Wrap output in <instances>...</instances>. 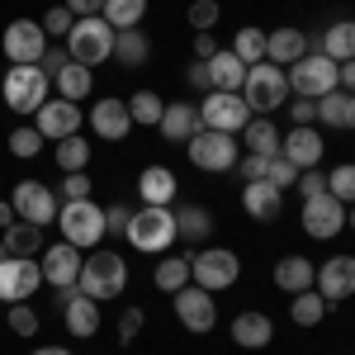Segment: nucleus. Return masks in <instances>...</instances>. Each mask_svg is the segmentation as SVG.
Segmentation results:
<instances>
[{
	"label": "nucleus",
	"mask_w": 355,
	"mask_h": 355,
	"mask_svg": "<svg viewBox=\"0 0 355 355\" xmlns=\"http://www.w3.org/2000/svg\"><path fill=\"white\" fill-rule=\"evenodd\" d=\"M214 53H218V38L214 33H194V62H209Z\"/></svg>",
	"instance_id": "4d7b16f0"
},
{
	"label": "nucleus",
	"mask_w": 355,
	"mask_h": 355,
	"mask_svg": "<svg viewBox=\"0 0 355 355\" xmlns=\"http://www.w3.org/2000/svg\"><path fill=\"white\" fill-rule=\"evenodd\" d=\"M15 223H19L15 204H10V199H0V232H5V227H15Z\"/></svg>",
	"instance_id": "680f3d73"
},
{
	"label": "nucleus",
	"mask_w": 355,
	"mask_h": 355,
	"mask_svg": "<svg viewBox=\"0 0 355 355\" xmlns=\"http://www.w3.org/2000/svg\"><path fill=\"white\" fill-rule=\"evenodd\" d=\"M242 209H246L256 223H275L279 214H284V190H275L270 180H246Z\"/></svg>",
	"instance_id": "4be33fe9"
},
{
	"label": "nucleus",
	"mask_w": 355,
	"mask_h": 355,
	"mask_svg": "<svg viewBox=\"0 0 355 355\" xmlns=\"http://www.w3.org/2000/svg\"><path fill=\"white\" fill-rule=\"evenodd\" d=\"M123 237H128L137 251H152V256H157V251H171V242L180 237V232H175V209H166V204H142Z\"/></svg>",
	"instance_id": "20e7f679"
},
{
	"label": "nucleus",
	"mask_w": 355,
	"mask_h": 355,
	"mask_svg": "<svg viewBox=\"0 0 355 355\" xmlns=\"http://www.w3.org/2000/svg\"><path fill=\"white\" fill-rule=\"evenodd\" d=\"M242 147H246V152H256V157H279V128H275L270 119L256 114V119L242 128Z\"/></svg>",
	"instance_id": "72a5a7b5"
},
{
	"label": "nucleus",
	"mask_w": 355,
	"mask_h": 355,
	"mask_svg": "<svg viewBox=\"0 0 355 355\" xmlns=\"http://www.w3.org/2000/svg\"><path fill=\"white\" fill-rule=\"evenodd\" d=\"M38 24H43V33H48V38H67V33H71V24H76V15H71L67 5H53Z\"/></svg>",
	"instance_id": "a18cd8bd"
},
{
	"label": "nucleus",
	"mask_w": 355,
	"mask_h": 355,
	"mask_svg": "<svg viewBox=\"0 0 355 355\" xmlns=\"http://www.w3.org/2000/svg\"><path fill=\"white\" fill-rule=\"evenodd\" d=\"M142 15H147V0H105V10H100V19L110 28H137Z\"/></svg>",
	"instance_id": "e433bc0d"
},
{
	"label": "nucleus",
	"mask_w": 355,
	"mask_h": 355,
	"mask_svg": "<svg viewBox=\"0 0 355 355\" xmlns=\"http://www.w3.org/2000/svg\"><path fill=\"white\" fill-rule=\"evenodd\" d=\"M318 119L327 128H355V95H346L341 85L327 90V95H318Z\"/></svg>",
	"instance_id": "c756f323"
},
{
	"label": "nucleus",
	"mask_w": 355,
	"mask_h": 355,
	"mask_svg": "<svg viewBox=\"0 0 355 355\" xmlns=\"http://www.w3.org/2000/svg\"><path fill=\"white\" fill-rule=\"evenodd\" d=\"M327 194H331V199H341L346 209L355 204V162H341L336 171H327Z\"/></svg>",
	"instance_id": "79ce46f5"
},
{
	"label": "nucleus",
	"mask_w": 355,
	"mask_h": 355,
	"mask_svg": "<svg viewBox=\"0 0 355 355\" xmlns=\"http://www.w3.org/2000/svg\"><path fill=\"white\" fill-rule=\"evenodd\" d=\"M53 81H57V95H62V100H71V105H81L85 95L95 90V71H90V67H81V62H67V67L57 71Z\"/></svg>",
	"instance_id": "2f4dec72"
},
{
	"label": "nucleus",
	"mask_w": 355,
	"mask_h": 355,
	"mask_svg": "<svg viewBox=\"0 0 355 355\" xmlns=\"http://www.w3.org/2000/svg\"><path fill=\"white\" fill-rule=\"evenodd\" d=\"M137 194H142V204H166V209H171V199H175V175H171L166 166H147V171L137 175Z\"/></svg>",
	"instance_id": "473e14b6"
},
{
	"label": "nucleus",
	"mask_w": 355,
	"mask_h": 355,
	"mask_svg": "<svg viewBox=\"0 0 355 355\" xmlns=\"http://www.w3.org/2000/svg\"><path fill=\"white\" fill-rule=\"evenodd\" d=\"M90 128L105 137V142H123L128 128H133V114H128V100H100L95 110H90Z\"/></svg>",
	"instance_id": "412c9836"
},
{
	"label": "nucleus",
	"mask_w": 355,
	"mask_h": 355,
	"mask_svg": "<svg viewBox=\"0 0 355 355\" xmlns=\"http://www.w3.org/2000/svg\"><path fill=\"white\" fill-rule=\"evenodd\" d=\"M128 223H133V209H128V204H110V209H105V227H110L114 237H123Z\"/></svg>",
	"instance_id": "3c124183"
},
{
	"label": "nucleus",
	"mask_w": 355,
	"mask_h": 355,
	"mask_svg": "<svg viewBox=\"0 0 355 355\" xmlns=\"http://www.w3.org/2000/svg\"><path fill=\"white\" fill-rule=\"evenodd\" d=\"M318 53H327L331 62H351L355 57V19L331 24L327 33H322V43H318Z\"/></svg>",
	"instance_id": "f704fd0d"
},
{
	"label": "nucleus",
	"mask_w": 355,
	"mask_h": 355,
	"mask_svg": "<svg viewBox=\"0 0 355 355\" xmlns=\"http://www.w3.org/2000/svg\"><path fill=\"white\" fill-rule=\"evenodd\" d=\"M28 355H71L67 346H38V351H28Z\"/></svg>",
	"instance_id": "e2e57ef3"
},
{
	"label": "nucleus",
	"mask_w": 355,
	"mask_h": 355,
	"mask_svg": "<svg viewBox=\"0 0 355 355\" xmlns=\"http://www.w3.org/2000/svg\"><path fill=\"white\" fill-rule=\"evenodd\" d=\"M62 48L71 53V62H81V67H100V62H110V57H114V28L105 24L100 15L76 19L71 33L62 38Z\"/></svg>",
	"instance_id": "39448f33"
},
{
	"label": "nucleus",
	"mask_w": 355,
	"mask_h": 355,
	"mask_svg": "<svg viewBox=\"0 0 355 355\" xmlns=\"http://www.w3.org/2000/svg\"><path fill=\"white\" fill-rule=\"evenodd\" d=\"M10 204H15V214L24 223H38V227L57 223V194L48 190L43 180H19L15 194H10Z\"/></svg>",
	"instance_id": "dca6fc26"
},
{
	"label": "nucleus",
	"mask_w": 355,
	"mask_h": 355,
	"mask_svg": "<svg viewBox=\"0 0 355 355\" xmlns=\"http://www.w3.org/2000/svg\"><path fill=\"white\" fill-rule=\"evenodd\" d=\"M43 284V266L33 256H0V303H28Z\"/></svg>",
	"instance_id": "9b49d317"
},
{
	"label": "nucleus",
	"mask_w": 355,
	"mask_h": 355,
	"mask_svg": "<svg viewBox=\"0 0 355 355\" xmlns=\"http://www.w3.org/2000/svg\"><path fill=\"white\" fill-rule=\"evenodd\" d=\"M175 232L190 246L209 242V237H214V214H209L204 204H180V209H175Z\"/></svg>",
	"instance_id": "c85d7f7f"
},
{
	"label": "nucleus",
	"mask_w": 355,
	"mask_h": 355,
	"mask_svg": "<svg viewBox=\"0 0 355 355\" xmlns=\"http://www.w3.org/2000/svg\"><path fill=\"white\" fill-rule=\"evenodd\" d=\"M232 341L242 346V351H266L270 346V336H275V322L266 318V313H256V308H246V313H237L232 318Z\"/></svg>",
	"instance_id": "b1692460"
},
{
	"label": "nucleus",
	"mask_w": 355,
	"mask_h": 355,
	"mask_svg": "<svg viewBox=\"0 0 355 355\" xmlns=\"http://www.w3.org/2000/svg\"><path fill=\"white\" fill-rule=\"evenodd\" d=\"M5 327L15 331V336H33V331H38V313H33L28 303H10V313H5Z\"/></svg>",
	"instance_id": "c03bdc74"
},
{
	"label": "nucleus",
	"mask_w": 355,
	"mask_h": 355,
	"mask_svg": "<svg viewBox=\"0 0 355 355\" xmlns=\"http://www.w3.org/2000/svg\"><path fill=\"white\" fill-rule=\"evenodd\" d=\"M185 152L199 171H237V162H242V142L232 133H214V128H199L185 142Z\"/></svg>",
	"instance_id": "6e6552de"
},
{
	"label": "nucleus",
	"mask_w": 355,
	"mask_h": 355,
	"mask_svg": "<svg viewBox=\"0 0 355 355\" xmlns=\"http://www.w3.org/2000/svg\"><path fill=\"white\" fill-rule=\"evenodd\" d=\"M185 76H190V90H204V95L214 90V81H209V67H204V62H194V67L185 71Z\"/></svg>",
	"instance_id": "bf43d9fd"
},
{
	"label": "nucleus",
	"mask_w": 355,
	"mask_h": 355,
	"mask_svg": "<svg viewBox=\"0 0 355 355\" xmlns=\"http://www.w3.org/2000/svg\"><path fill=\"white\" fill-rule=\"evenodd\" d=\"M346 223H351V227H355V204H351V209H346Z\"/></svg>",
	"instance_id": "0e129e2a"
},
{
	"label": "nucleus",
	"mask_w": 355,
	"mask_h": 355,
	"mask_svg": "<svg viewBox=\"0 0 355 355\" xmlns=\"http://www.w3.org/2000/svg\"><path fill=\"white\" fill-rule=\"evenodd\" d=\"M48 76L38 67H10L5 81H0V95L15 114H38V105H48Z\"/></svg>",
	"instance_id": "1a4fd4ad"
},
{
	"label": "nucleus",
	"mask_w": 355,
	"mask_h": 355,
	"mask_svg": "<svg viewBox=\"0 0 355 355\" xmlns=\"http://www.w3.org/2000/svg\"><path fill=\"white\" fill-rule=\"evenodd\" d=\"M251 119H256V114L246 110V100L237 95V90H209L204 105H199V123L214 128V133H232L237 137Z\"/></svg>",
	"instance_id": "9d476101"
},
{
	"label": "nucleus",
	"mask_w": 355,
	"mask_h": 355,
	"mask_svg": "<svg viewBox=\"0 0 355 355\" xmlns=\"http://www.w3.org/2000/svg\"><path fill=\"white\" fill-rule=\"evenodd\" d=\"M81 246H71V242H57V246H43V284H53L57 294L62 289H76V279H81Z\"/></svg>",
	"instance_id": "2eb2a0df"
},
{
	"label": "nucleus",
	"mask_w": 355,
	"mask_h": 355,
	"mask_svg": "<svg viewBox=\"0 0 355 355\" xmlns=\"http://www.w3.org/2000/svg\"><path fill=\"white\" fill-rule=\"evenodd\" d=\"M57 303H62V322H67V331H71L76 341H90V336L100 331V303L85 299L81 289H62Z\"/></svg>",
	"instance_id": "a211bd4d"
},
{
	"label": "nucleus",
	"mask_w": 355,
	"mask_h": 355,
	"mask_svg": "<svg viewBox=\"0 0 355 355\" xmlns=\"http://www.w3.org/2000/svg\"><path fill=\"white\" fill-rule=\"evenodd\" d=\"M62 5H67L76 19H90V15H100V10H105V0H62Z\"/></svg>",
	"instance_id": "13d9d810"
},
{
	"label": "nucleus",
	"mask_w": 355,
	"mask_h": 355,
	"mask_svg": "<svg viewBox=\"0 0 355 355\" xmlns=\"http://www.w3.org/2000/svg\"><path fill=\"white\" fill-rule=\"evenodd\" d=\"M303 53H313L303 28H270L266 33V62H275V67H294Z\"/></svg>",
	"instance_id": "5701e85b"
},
{
	"label": "nucleus",
	"mask_w": 355,
	"mask_h": 355,
	"mask_svg": "<svg viewBox=\"0 0 355 355\" xmlns=\"http://www.w3.org/2000/svg\"><path fill=\"white\" fill-rule=\"evenodd\" d=\"M76 289H81L85 299H95V303L119 299V294L128 289V261H123L119 251H90V256L81 261Z\"/></svg>",
	"instance_id": "f257e3e1"
},
{
	"label": "nucleus",
	"mask_w": 355,
	"mask_h": 355,
	"mask_svg": "<svg viewBox=\"0 0 355 355\" xmlns=\"http://www.w3.org/2000/svg\"><path fill=\"white\" fill-rule=\"evenodd\" d=\"M0 256H5V251H0Z\"/></svg>",
	"instance_id": "69168bd1"
},
{
	"label": "nucleus",
	"mask_w": 355,
	"mask_h": 355,
	"mask_svg": "<svg viewBox=\"0 0 355 355\" xmlns=\"http://www.w3.org/2000/svg\"><path fill=\"white\" fill-rule=\"evenodd\" d=\"M313 289L322 294L327 303H341L355 294V256H327L322 266H318V279H313Z\"/></svg>",
	"instance_id": "6ab92c4d"
},
{
	"label": "nucleus",
	"mask_w": 355,
	"mask_h": 355,
	"mask_svg": "<svg viewBox=\"0 0 355 355\" xmlns=\"http://www.w3.org/2000/svg\"><path fill=\"white\" fill-rule=\"evenodd\" d=\"M38 147H43V133H38L33 123H24V128H15V133H10V152H15L19 162L38 157Z\"/></svg>",
	"instance_id": "37998d69"
},
{
	"label": "nucleus",
	"mask_w": 355,
	"mask_h": 355,
	"mask_svg": "<svg viewBox=\"0 0 355 355\" xmlns=\"http://www.w3.org/2000/svg\"><path fill=\"white\" fill-rule=\"evenodd\" d=\"M266 166H270V157H256V152H246L242 162H237V171H242V180H266Z\"/></svg>",
	"instance_id": "6e6d98bb"
},
{
	"label": "nucleus",
	"mask_w": 355,
	"mask_h": 355,
	"mask_svg": "<svg viewBox=\"0 0 355 355\" xmlns=\"http://www.w3.org/2000/svg\"><path fill=\"white\" fill-rule=\"evenodd\" d=\"M209 67V81H214V90H237L242 95V81H246V62L232 48H218V53L204 62Z\"/></svg>",
	"instance_id": "a878e982"
},
{
	"label": "nucleus",
	"mask_w": 355,
	"mask_h": 355,
	"mask_svg": "<svg viewBox=\"0 0 355 355\" xmlns=\"http://www.w3.org/2000/svg\"><path fill=\"white\" fill-rule=\"evenodd\" d=\"M157 128H162L166 142H180V147H185V142L204 128V123H199V105H190V100L166 105V114H162V123H157Z\"/></svg>",
	"instance_id": "393cba45"
},
{
	"label": "nucleus",
	"mask_w": 355,
	"mask_h": 355,
	"mask_svg": "<svg viewBox=\"0 0 355 355\" xmlns=\"http://www.w3.org/2000/svg\"><path fill=\"white\" fill-rule=\"evenodd\" d=\"M289 119H294V128H313L318 123V100H303L299 95V105H289Z\"/></svg>",
	"instance_id": "5fc2aeb1"
},
{
	"label": "nucleus",
	"mask_w": 355,
	"mask_h": 355,
	"mask_svg": "<svg viewBox=\"0 0 355 355\" xmlns=\"http://www.w3.org/2000/svg\"><path fill=\"white\" fill-rule=\"evenodd\" d=\"M341 227H346V204H341V199H331V194L303 199V232H308L313 242H331Z\"/></svg>",
	"instance_id": "4468645a"
},
{
	"label": "nucleus",
	"mask_w": 355,
	"mask_h": 355,
	"mask_svg": "<svg viewBox=\"0 0 355 355\" xmlns=\"http://www.w3.org/2000/svg\"><path fill=\"white\" fill-rule=\"evenodd\" d=\"M0 48L10 57V67H38V57L48 53V33H43L38 19H15V24L5 28Z\"/></svg>",
	"instance_id": "f8f14e48"
},
{
	"label": "nucleus",
	"mask_w": 355,
	"mask_h": 355,
	"mask_svg": "<svg viewBox=\"0 0 355 355\" xmlns=\"http://www.w3.org/2000/svg\"><path fill=\"white\" fill-rule=\"evenodd\" d=\"M128 114H133V123H142V128H157L162 114H166V100L157 90H137L133 100H128Z\"/></svg>",
	"instance_id": "58836bf2"
},
{
	"label": "nucleus",
	"mask_w": 355,
	"mask_h": 355,
	"mask_svg": "<svg viewBox=\"0 0 355 355\" xmlns=\"http://www.w3.org/2000/svg\"><path fill=\"white\" fill-rule=\"evenodd\" d=\"M313 279H318V266H313L308 256H284V261L275 266V284H279L284 294H303V289H313Z\"/></svg>",
	"instance_id": "cd10ccee"
},
{
	"label": "nucleus",
	"mask_w": 355,
	"mask_h": 355,
	"mask_svg": "<svg viewBox=\"0 0 355 355\" xmlns=\"http://www.w3.org/2000/svg\"><path fill=\"white\" fill-rule=\"evenodd\" d=\"M341 90L355 95V57H351V62H341Z\"/></svg>",
	"instance_id": "052dcab7"
},
{
	"label": "nucleus",
	"mask_w": 355,
	"mask_h": 355,
	"mask_svg": "<svg viewBox=\"0 0 355 355\" xmlns=\"http://www.w3.org/2000/svg\"><path fill=\"white\" fill-rule=\"evenodd\" d=\"M232 53L242 57L246 67L266 62V28H237V38H232Z\"/></svg>",
	"instance_id": "a19ab883"
},
{
	"label": "nucleus",
	"mask_w": 355,
	"mask_h": 355,
	"mask_svg": "<svg viewBox=\"0 0 355 355\" xmlns=\"http://www.w3.org/2000/svg\"><path fill=\"white\" fill-rule=\"evenodd\" d=\"M38 123V133H43V142H62V137H76L81 133V105H71V100H48V105H38V114H33Z\"/></svg>",
	"instance_id": "f3484780"
},
{
	"label": "nucleus",
	"mask_w": 355,
	"mask_h": 355,
	"mask_svg": "<svg viewBox=\"0 0 355 355\" xmlns=\"http://www.w3.org/2000/svg\"><path fill=\"white\" fill-rule=\"evenodd\" d=\"M237 275H242V256H237V251H227V246H204V251L190 261V284L209 289V294L232 289V284H237Z\"/></svg>",
	"instance_id": "0eeeda50"
},
{
	"label": "nucleus",
	"mask_w": 355,
	"mask_h": 355,
	"mask_svg": "<svg viewBox=\"0 0 355 355\" xmlns=\"http://www.w3.org/2000/svg\"><path fill=\"white\" fill-rule=\"evenodd\" d=\"M57 166H62L67 175H71V171H85V166H90V142H85L81 133L62 137V142H57Z\"/></svg>",
	"instance_id": "ea45409f"
},
{
	"label": "nucleus",
	"mask_w": 355,
	"mask_h": 355,
	"mask_svg": "<svg viewBox=\"0 0 355 355\" xmlns=\"http://www.w3.org/2000/svg\"><path fill=\"white\" fill-rule=\"evenodd\" d=\"M57 227H62V242L81 246V251H95L105 242V209L95 199H76V204H62L57 209Z\"/></svg>",
	"instance_id": "7ed1b4c3"
},
{
	"label": "nucleus",
	"mask_w": 355,
	"mask_h": 355,
	"mask_svg": "<svg viewBox=\"0 0 355 355\" xmlns=\"http://www.w3.org/2000/svg\"><path fill=\"white\" fill-rule=\"evenodd\" d=\"M152 57V43L142 28H114V62L119 67H142Z\"/></svg>",
	"instance_id": "7c9ffc66"
},
{
	"label": "nucleus",
	"mask_w": 355,
	"mask_h": 355,
	"mask_svg": "<svg viewBox=\"0 0 355 355\" xmlns=\"http://www.w3.org/2000/svg\"><path fill=\"white\" fill-rule=\"evenodd\" d=\"M322 152H327V142H322L318 128H294V133L279 137V157L294 171H313V166L322 162Z\"/></svg>",
	"instance_id": "aec40b11"
},
{
	"label": "nucleus",
	"mask_w": 355,
	"mask_h": 355,
	"mask_svg": "<svg viewBox=\"0 0 355 355\" xmlns=\"http://www.w3.org/2000/svg\"><path fill=\"white\" fill-rule=\"evenodd\" d=\"M294 185H299L303 199H313V194H327V175L313 166V171H299V180H294Z\"/></svg>",
	"instance_id": "8fccbe9b"
},
{
	"label": "nucleus",
	"mask_w": 355,
	"mask_h": 355,
	"mask_svg": "<svg viewBox=\"0 0 355 355\" xmlns=\"http://www.w3.org/2000/svg\"><path fill=\"white\" fill-rule=\"evenodd\" d=\"M62 199H67V204H76V199H90V175H85V171H71V175L62 180Z\"/></svg>",
	"instance_id": "09e8293b"
},
{
	"label": "nucleus",
	"mask_w": 355,
	"mask_h": 355,
	"mask_svg": "<svg viewBox=\"0 0 355 355\" xmlns=\"http://www.w3.org/2000/svg\"><path fill=\"white\" fill-rule=\"evenodd\" d=\"M289 318H294L299 327H318V322L327 318V299H322L318 289H303V294H294V303H289Z\"/></svg>",
	"instance_id": "4c0bfd02"
},
{
	"label": "nucleus",
	"mask_w": 355,
	"mask_h": 355,
	"mask_svg": "<svg viewBox=\"0 0 355 355\" xmlns=\"http://www.w3.org/2000/svg\"><path fill=\"white\" fill-rule=\"evenodd\" d=\"M218 24V0H194L190 5V28L194 33H209Z\"/></svg>",
	"instance_id": "49530a36"
},
{
	"label": "nucleus",
	"mask_w": 355,
	"mask_h": 355,
	"mask_svg": "<svg viewBox=\"0 0 355 355\" xmlns=\"http://www.w3.org/2000/svg\"><path fill=\"white\" fill-rule=\"evenodd\" d=\"M152 279H157V289H162V294L185 289V284H190V256H162V266L152 270Z\"/></svg>",
	"instance_id": "c9c22d12"
},
{
	"label": "nucleus",
	"mask_w": 355,
	"mask_h": 355,
	"mask_svg": "<svg viewBox=\"0 0 355 355\" xmlns=\"http://www.w3.org/2000/svg\"><path fill=\"white\" fill-rule=\"evenodd\" d=\"M242 100H246V110H251V114L270 119V110H279V105L289 100V71L275 67V62H256V67H246Z\"/></svg>",
	"instance_id": "f03ea898"
},
{
	"label": "nucleus",
	"mask_w": 355,
	"mask_h": 355,
	"mask_svg": "<svg viewBox=\"0 0 355 355\" xmlns=\"http://www.w3.org/2000/svg\"><path fill=\"white\" fill-rule=\"evenodd\" d=\"M142 331V308H123L119 313V341H137Z\"/></svg>",
	"instance_id": "864d4df0"
},
{
	"label": "nucleus",
	"mask_w": 355,
	"mask_h": 355,
	"mask_svg": "<svg viewBox=\"0 0 355 355\" xmlns=\"http://www.w3.org/2000/svg\"><path fill=\"white\" fill-rule=\"evenodd\" d=\"M67 62H71V53H67V48H48V53L38 57V71H43L48 81H53V76L62 71V67H67Z\"/></svg>",
	"instance_id": "603ef678"
},
{
	"label": "nucleus",
	"mask_w": 355,
	"mask_h": 355,
	"mask_svg": "<svg viewBox=\"0 0 355 355\" xmlns=\"http://www.w3.org/2000/svg\"><path fill=\"white\" fill-rule=\"evenodd\" d=\"M266 180H270L275 190H289V185L299 180V171L284 162V157H270V166H266Z\"/></svg>",
	"instance_id": "de8ad7c7"
},
{
	"label": "nucleus",
	"mask_w": 355,
	"mask_h": 355,
	"mask_svg": "<svg viewBox=\"0 0 355 355\" xmlns=\"http://www.w3.org/2000/svg\"><path fill=\"white\" fill-rule=\"evenodd\" d=\"M341 85V62H331L327 53H303L294 67H289V90L303 95V100H318V95H327Z\"/></svg>",
	"instance_id": "423d86ee"
},
{
	"label": "nucleus",
	"mask_w": 355,
	"mask_h": 355,
	"mask_svg": "<svg viewBox=\"0 0 355 355\" xmlns=\"http://www.w3.org/2000/svg\"><path fill=\"white\" fill-rule=\"evenodd\" d=\"M171 303H175V318H180V327H190L194 336L214 331V322H218V303H214V294H209V289H199V284H185V289H175V294H171Z\"/></svg>",
	"instance_id": "ddd939ff"
},
{
	"label": "nucleus",
	"mask_w": 355,
	"mask_h": 355,
	"mask_svg": "<svg viewBox=\"0 0 355 355\" xmlns=\"http://www.w3.org/2000/svg\"><path fill=\"white\" fill-rule=\"evenodd\" d=\"M0 251H5V256H43V227L19 218L15 227L0 232Z\"/></svg>",
	"instance_id": "bb28decb"
}]
</instances>
